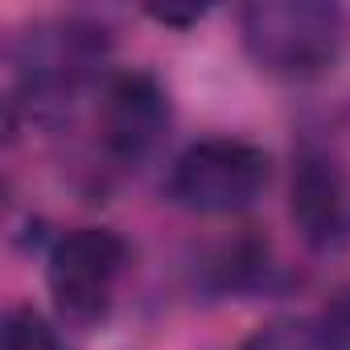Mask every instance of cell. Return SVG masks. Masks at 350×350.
I'll list each match as a JSON object with an SVG mask.
<instances>
[{"label":"cell","mask_w":350,"mask_h":350,"mask_svg":"<svg viewBox=\"0 0 350 350\" xmlns=\"http://www.w3.org/2000/svg\"><path fill=\"white\" fill-rule=\"evenodd\" d=\"M111 54V38L103 25L83 17L42 21L25 29L13 50V83H9V124L25 116L29 124H58L83 99V91L99 79Z\"/></svg>","instance_id":"obj_1"},{"label":"cell","mask_w":350,"mask_h":350,"mask_svg":"<svg viewBox=\"0 0 350 350\" xmlns=\"http://www.w3.org/2000/svg\"><path fill=\"white\" fill-rule=\"evenodd\" d=\"M272 272V252L256 235H239L235 243H223L215 264H211V284L219 293H252L268 284Z\"/></svg>","instance_id":"obj_7"},{"label":"cell","mask_w":350,"mask_h":350,"mask_svg":"<svg viewBox=\"0 0 350 350\" xmlns=\"http://www.w3.org/2000/svg\"><path fill=\"white\" fill-rule=\"evenodd\" d=\"M239 350H313V334H309L305 321L276 317V321L260 325L252 338H243Z\"/></svg>","instance_id":"obj_10"},{"label":"cell","mask_w":350,"mask_h":350,"mask_svg":"<svg viewBox=\"0 0 350 350\" xmlns=\"http://www.w3.org/2000/svg\"><path fill=\"white\" fill-rule=\"evenodd\" d=\"M128 243L107 227H70L50 243L46 284L66 325H99L111 313L116 288L128 272Z\"/></svg>","instance_id":"obj_4"},{"label":"cell","mask_w":350,"mask_h":350,"mask_svg":"<svg viewBox=\"0 0 350 350\" xmlns=\"http://www.w3.org/2000/svg\"><path fill=\"white\" fill-rule=\"evenodd\" d=\"M268 182L272 161L260 144L239 136H206L173 157L165 198L190 215H239L264 198Z\"/></svg>","instance_id":"obj_3"},{"label":"cell","mask_w":350,"mask_h":350,"mask_svg":"<svg viewBox=\"0 0 350 350\" xmlns=\"http://www.w3.org/2000/svg\"><path fill=\"white\" fill-rule=\"evenodd\" d=\"M152 21H161V25H173V29H186V25H198L211 9L206 5H190V9H173V5H152V9H144Z\"/></svg>","instance_id":"obj_11"},{"label":"cell","mask_w":350,"mask_h":350,"mask_svg":"<svg viewBox=\"0 0 350 350\" xmlns=\"http://www.w3.org/2000/svg\"><path fill=\"white\" fill-rule=\"evenodd\" d=\"M5 350H66V346L33 305H13L5 317Z\"/></svg>","instance_id":"obj_8"},{"label":"cell","mask_w":350,"mask_h":350,"mask_svg":"<svg viewBox=\"0 0 350 350\" xmlns=\"http://www.w3.org/2000/svg\"><path fill=\"white\" fill-rule=\"evenodd\" d=\"M247 58L276 79H317L342 54V9L329 0H256L239 9Z\"/></svg>","instance_id":"obj_2"},{"label":"cell","mask_w":350,"mask_h":350,"mask_svg":"<svg viewBox=\"0 0 350 350\" xmlns=\"http://www.w3.org/2000/svg\"><path fill=\"white\" fill-rule=\"evenodd\" d=\"M169 120L173 107L161 79L152 70H120L99 91V152L116 169H136L161 148Z\"/></svg>","instance_id":"obj_5"},{"label":"cell","mask_w":350,"mask_h":350,"mask_svg":"<svg viewBox=\"0 0 350 350\" xmlns=\"http://www.w3.org/2000/svg\"><path fill=\"white\" fill-rule=\"evenodd\" d=\"M313 350H350V284L334 288L309 321Z\"/></svg>","instance_id":"obj_9"},{"label":"cell","mask_w":350,"mask_h":350,"mask_svg":"<svg viewBox=\"0 0 350 350\" xmlns=\"http://www.w3.org/2000/svg\"><path fill=\"white\" fill-rule=\"evenodd\" d=\"M288 219L313 252L350 243V173L329 148H301L288 178Z\"/></svg>","instance_id":"obj_6"}]
</instances>
